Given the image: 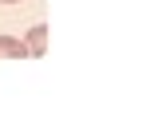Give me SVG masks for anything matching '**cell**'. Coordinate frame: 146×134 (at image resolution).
<instances>
[{
	"mask_svg": "<svg viewBox=\"0 0 146 134\" xmlns=\"http://www.w3.org/2000/svg\"><path fill=\"white\" fill-rule=\"evenodd\" d=\"M24 47H28V55H44V51H48V28H44V24H36V28L28 32Z\"/></svg>",
	"mask_w": 146,
	"mask_h": 134,
	"instance_id": "1",
	"label": "cell"
},
{
	"mask_svg": "<svg viewBox=\"0 0 146 134\" xmlns=\"http://www.w3.org/2000/svg\"><path fill=\"white\" fill-rule=\"evenodd\" d=\"M28 47L20 40H12V36H0V59H24Z\"/></svg>",
	"mask_w": 146,
	"mask_h": 134,
	"instance_id": "2",
	"label": "cell"
},
{
	"mask_svg": "<svg viewBox=\"0 0 146 134\" xmlns=\"http://www.w3.org/2000/svg\"><path fill=\"white\" fill-rule=\"evenodd\" d=\"M4 4H16V0H4Z\"/></svg>",
	"mask_w": 146,
	"mask_h": 134,
	"instance_id": "3",
	"label": "cell"
}]
</instances>
